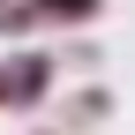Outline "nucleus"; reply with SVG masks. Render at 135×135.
<instances>
[{
  "mask_svg": "<svg viewBox=\"0 0 135 135\" xmlns=\"http://www.w3.org/2000/svg\"><path fill=\"white\" fill-rule=\"evenodd\" d=\"M45 83H53V60L45 53H23L0 68V105H45Z\"/></svg>",
  "mask_w": 135,
  "mask_h": 135,
  "instance_id": "f257e3e1",
  "label": "nucleus"
},
{
  "mask_svg": "<svg viewBox=\"0 0 135 135\" xmlns=\"http://www.w3.org/2000/svg\"><path fill=\"white\" fill-rule=\"evenodd\" d=\"M30 15H38V23H90V15H98V0H38Z\"/></svg>",
  "mask_w": 135,
  "mask_h": 135,
  "instance_id": "f03ea898",
  "label": "nucleus"
}]
</instances>
